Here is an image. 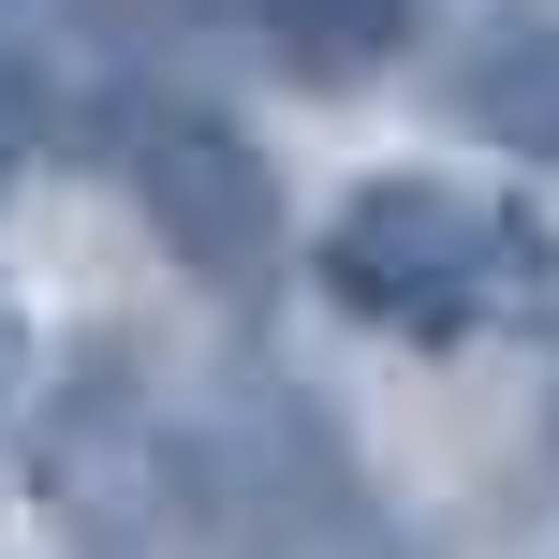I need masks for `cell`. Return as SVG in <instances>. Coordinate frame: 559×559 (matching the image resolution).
Here are the masks:
<instances>
[{
  "instance_id": "obj_3",
  "label": "cell",
  "mask_w": 559,
  "mask_h": 559,
  "mask_svg": "<svg viewBox=\"0 0 559 559\" xmlns=\"http://www.w3.org/2000/svg\"><path fill=\"white\" fill-rule=\"evenodd\" d=\"M29 486H45V515H74V531H104V545L192 515V442H177L163 397H147V354H88L74 383L29 413Z\"/></svg>"
},
{
  "instance_id": "obj_2",
  "label": "cell",
  "mask_w": 559,
  "mask_h": 559,
  "mask_svg": "<svg viewBox=\"0 0 559 559\" xmlns=\"http://www.w3.org/2000/svg\"><path fill=\"white\" fill-rule=\"evenodd\" d=\"M118 177H133L147 236H163L206 295H251V280L280 265V177H265V147L236 133L222 104L133 88V104H118Z\"/></svg>"
},
{
  "instance_id": "obj_1",
  "label": "cell",
  "mask_w": 559,
  "mask_h": 559,
  "mask_svg": "<svg viewBox=\"0 0 559 559\" xmlns=\"http://www.w3.org/2000/svg\"><path fill=\"white\" fill-rule=\"evenodd\" d=\"M354 324L383 338H545L559 324V222L531 192H486V177H368L354 206L309 251Z\"/></svg>"
},
{
  "instance_id": "obj_7",
  "label": "cell",
  "mask_w": 559,
  "mask_h": 559,
  "mask_svg": "<svg viewBox=\"0 0 559 559\" xmlns=\"http://www.w3.org/2000/svg\"><path fill=\"white\" fill-rule=\"evenodd\" d=\"M15 383H29V324H15V295H0V413H15Z\"/></svg>"
},
{
  "instance_id": "obj_8",
  "label": "cell",
  "mask_w": 559,
  "mask_h": 559,
  "mask_svg": "<svg viewBox=\"0 0 559 559\" xmlns=\"http://www.w3.org/2000/svg\"><path fill=\"white\" fill-rule=\"evenodd\" d=\"M545 456H559V413H545Z\"/></svg>"
},
{
  "instance_id": "obj_4",
  "label": "cell",
  "mask_w": 559,
  "mask_h": 559,
  "mask_svg": "<svg viewBox=\"0 0 559 559\" xmlns=\"http://www.w3.org/2000/svg\"><path fill=\"white\" fill-rule=\"evenodd\" d=\"M442 104L486 147H515V163L559 177V0H486L456 29V59H442Z\"/></svg>"
},
{
  "instance_id": "obj_5",
  "label": "cell",
  "mask_w": 559,
  "mask_h": 559,
  "mask_svg": "<svg viewBox=\"0 0 559 559\" xmlns=\"http://www.w3.org/2000/svg\"><path fill=\"white\" fill-rule=\"evenodd\" d=\"M236 29H265L280 74L338 88V74H368V59L413 45V0H236Z\"/></svg>"
},
{
  "instance_id": "obj_6",
  "label": "cell",
  "mask_w": 559,
  "mask_h": 559,
  "mask_svg": "<svg viewBox=\"0 0 559 559\" xmlns=\"http://www.w3.org/2000/svg\"><path fill=\"white\" fill-rule=\"evenodd\" d=\"M29 133H45V88H29V45L0 29V192L29 177Z\"/></svg>"
}]
</instances>
